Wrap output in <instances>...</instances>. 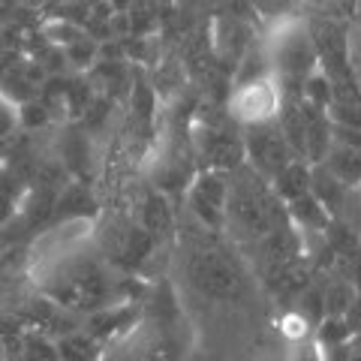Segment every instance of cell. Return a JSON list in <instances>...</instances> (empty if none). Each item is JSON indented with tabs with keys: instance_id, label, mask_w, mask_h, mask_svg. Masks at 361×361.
I'll return each instance as SVG.
<instances>
[{
	"instance_id": "cell-1",
	"label": "cell",
	"mask_w": 361,
	"mask_h": 361,
	"mask_svg": "<svg viewBox=\"0 0 361 361\" xmlns=\"http://www.w3.org/2000/svg\"><path fill=\"white\" fill-rule=\"evenodd\" d=\"M238 178L229 180V193H226V223L241 226L250 235H268L277 226H286V214L277 208L274 190L265 187L262 175L256 172H241L235 169Z\"/></svg>"
},
{
	"instance_id": "cell-2",
	"label": "cell",
	"mask_w": 361,
	"mask_h": 361,
	"mask_svg": "<svg viewBox=\"0 0 361 361\" xmlns=\"http://www.w3.org/2000/svg\"><path fill=\"white\" fill-rule=\"evenodd\" d=\"M45 295H49L58 307L66 310H99L109 301V277L90 259H78V262L63 265L58 277L45 283Z\"/></svg>"
},
{
	"instance_id": "cell-3",
	"label": "cell",
	"mask_w": 361,
	"mask_h": 361,
	"mask_svg": "<svg viewBox=\"0 0 361 361\" xmlns=\"http://www.w3.org/2000/svg\"><path fill=\"white\" fill-rule=\"evenodd\" d=\"M319 66L316 61V49L310 39V30L298 25L283 27L274 37V54H271V73L280 82L283 97H301V87L307 75Z\"/></svg>"
},
{
	"instance_id": "cell-4",
	"label": "cell",
	"mask_w": 361,
	"mask_h": 361,
	"mask_svg": "<svg viewBox=\"0 0 361 361\" xmlns=\"http://www.w3.org/2000/svg\"><path fill=\"white\" fill-rule=\"evenodd\" d=\"M196 148L205 157V163L214 172H235L238 166H244V135L229 130V123L223 118H214L208 111L199 115L196 127Z\"/></svg>"
},
{
	"instance_id": "cell-5",
	"label": "cell",
	"mask_w": 361,
	"mask_h": 361,
	"mask_svg": "<svg viewBox=\"0 0 361 361\" xmlns=\"http://www.w3.org/2000/svg\"><path fill=\"white\" fill-rule=\"evenodd\" d=\"M244 154H247V160L253 163V169L262 178H274L280 169L295 160V154H292L289 142L283 139V133H280L277 118L259 121V123H247Z\"/></svg>"
},
{
	"instance_id": "cell-6",
	"label": "cell",
	"mask_w": 361,
	"mask_h": 361,
	"mask_svg": "<svg viewBox=\"0 0 361 361\" xmlns=\"http://www.w3.org/2000/svg\"><path fill=\"white\" fill-rule=\"evenodd\" d=\"M280 103H283V90H280L274 73L247 85H232L229 90V115L241 123H259V121L277 118Z\"/></svg>"
},
{
	"instance_id": "cell-7",
	"label": "cell",
	"mask_w": 361,
	"mask_h": 361,
	"mask_svg": "<svg viewBox=\"0 0 361 361\" xmlns=\"http://www.w3.org/2000/svg\"><path fill=\"white\" fill-rule=\"evenodd\" d=\"M190 280L193 286L208 295L214 301H226L235 298L241 289V274L229 259H226L220 250H196L190 256Z\"/></svg>"
},
{
	"instance_id": "cell-8",
	"label": "cell",
	"mask_w": 361,
	"mask_h": 361,
	"mask_svg": "<svg viewBox=\"0 0 361 361\" xmlns=\"http://www.w3.org/2000/svg\"><path fill=\"white\" fill-rule=\"evenodd\" d=\"M157 238L145 229V226H133V223H123V226H111L106 232V241H103V250L106 256L123 271H135L148 262V256L154 253Z\"/></svg>"
},
{
	"instance_id": "cell-9",
	"label": "cell",
	"mask_w": 361,
	"mask_h": 361,
	"mask_svg": "<svg viewBox=\"0 0 361 361\" xmlns=\"http://www.w3.org/2000/svg\"><path fill=\"white\" fill-rule=\"evenodd\" d=\"M226 193H229V180L223 178V172H205L193 180L190 187V208L193 214L208 226V229H226Z\"/></svg>"
},
{
	"instance_id": "cell-10",
	"label": "cell",
	"mask_w": 361,
	"mask_h": 361,
	"mask_svg": "<svg viewBox=\"0 0 361 361\" xmlns=\"http://www.w3.org/2000/svg\"><path fill=\"white\" fill-rule=\"evenodd\" d=\"M301 115H304V157L310 163H322L331 148V118L329 111L307 103L301 97Z\"/></svg>"
},
{
	"instance_id": "cell-11",
	"label": "cell",
	"mask_w": 361,
	"mask_h": 361,
	"mask_svg": "<svg viewBox=\"0 0 361 361\" xmlns=\"http://www.w3.org/2000/svg\"><path fill=\"white\" fill-rule=\"evenodd\" d=\"M310 193L325 211H329V217H341L346 199H349V187L341 184L322 163H316L310 169Z\"/></svg>"
},
{
	"instance_id": "cell-12",
	"label": "cell",
	"mask_w": 361,
	"mask_h": 361,
	"mask_svg": "<svg viewBox=\"0 0 361 361\" xmlns=\"http://www.w3.org/2000/svg\"><path fill=\"white\" fill-rule=\"evenodd\" d=\"M322 166L329 172L346 184L349 190L361 187V148H353V145H341V142H331L329 154H325Z\"/></svg>"
},
{
	"instance_id": "cell-13",
	"label": "cell",
	"mask_w": 361,
	"mask_h": 361,
	"mask_svg": "<svg viewBox=\"0 0 361 361\" xmlns=\"http://www.w3.org/2000/svg\"><path fill=\"white\" fill-rule=\"evenodd\" d=\"M271 190H274L277 199H298L301 193H310V169L301 160H292L289 166H283L280 172L271 178Z\"/></svg>"
},
{
	"instance_id": "cell-14",
	"label": "cell",
	"mask_w": 361,
	"mask_h": 361,
	"mask_svg": "<svg viewBox=\"0 0 361 361\" xmlns=\"http://www.w3.org/2000/svg\"><path fill=\"white\" fill-rule=\"evenodd\" d=\"M286 214H289V220L301 226V229H307V232H322L325 226H329V211H325L319 202L313 199V193H301L298 199H289L286 202Z\"/></svg>"
},
{
	"instance_id": "cell-15",
	"label": "cell",
	"mask_w": 361,
	"mask_h": 361,
	"mask_svg": "<svg viewBox=\"0 0 361 361\" xmlns=\"http://www.w3.org/2000/svg\"><path fill=\"white\" fill-rule=\"evenodd\" d=\"M172 223H175L172 205L166 202L163 193H148V196L142 199V226L154 235L157 241H160L163 235L172 232Z\"/></svg>"
},
{
	"instance_id": "cell-16",
	"label": "cell",
	"mask_w": 361,
	"mask_h": 361,
	"mask_svg": "<svg viewBox=\"0 0 361 361\" xmlns=\"http://www.w3.org/2000/svg\"><path fill=\"white\" fill-rule=\"evenodd\" d=\"M133 319H135V310L133 307H99V310L90 313L87 334L97 337V341H106V337L118 334L121 329H127Z\"/></svg>"
},
{
	"instance_id": "cell-17",
	"label": "cell",
	"mask_w": 361,
	"mask_h": 361,
	"mask_svg": "<svg viewBox=\"0 0 361 361\" xmlns=\"http://www.w3.org/2000/svg\"><path fill=\"white\" fill-rule=\"evenodd\" d=\"M322 232H325V244H329V250L337 259H349V256H355L361 250V238L343 217H331Z\"/></svg>"
},
{
	"instance_id": "cell-18",
	"label": "cell",
	"mask_w": 361,
	"mask_h": 361,
	"mask_svg": "<svg viewBox=\"0 0 361 361\" xmlns=\"http://www.w3.org/2000/svg\"><path fill=\"white\" fill-rule=\"evenodd\" d=\"M61 361H99V343L87 331H66L58 341Z\"/></svg>"
},
{
	"instance_id": "cell-19",
	"label": "cell",
	"mask_w": 361,
	"mask_h": 361,
	"mask_svg": "<svg viewBox=\"0 0 361 361\" xmlns=\"http://www.w3.org/2000/svg\"><path fill=\"white\" fill-rule=\"evenodd\" d=\"M139 361H180V343L169 331H151L139 343Z\"/></svg>"
},
{
	"instance_id": "cell-20",
	"label": "cell",
	"mask_w": 361,
	"mask_h": 361,
	"mask_svg": "<svg viewBox=\"0 0 361 361\" xmlns=\"http://www.w3.org/2000/svg\"><path fill=\"white\" fill-rule=\"evenodd\" d=\"M355 286L349 283L346 277H331L329 280V286L322 289V298H325V316H343L346 310H349V304H353V298H355Z\"/></svg>"
},
{
	"instance_id": "cell-21",
	"label": "cell",
	"mask_w": 361,
	"mask_h": 361,
	"mask_svg": "<svg viewBox=\"0 0 361 361\" xmlns=\"http://www.w3.org/2000/svg\"><path fill=\"white\" fill-rule=\"evenodd\" d=\"M63 58H66V63L78 66V70H87V66H94L99 58V42L90 37V33H82L78 39L63 45Z\"/></svg>"
},
{
	"instance_id": "cell-22",
	"label": "cell",
	"mask_w": 361,
	"mask_h": 361,
	"mask_svg": "<svg viewBox=\"0 0 361 361\" xmlns=\"http://www.w3.org/2000/svg\"><path fill=\"white\" fill-rule=\"evenodd\" d=\"M298 316L304 325H319L325 319V298L319 286H307L298 292Z\"/></svg>"
},
{
	"instance_id": "cell-23",
	"label": "cell",
	"mask_w": 361,
	"mask_h": 361,
	"mask_svg": "<svg viewBox=\"0 0 361 361\" xmlns=\"http://www.w3.org/2000/svg\"><path fill=\"white\" fill-rule=\"evenodd\" d=\"M353 331H349V325L343 316H325V319L316 325V341L322 346H334V343H346Z\"/></svg>"
},
{
	"instance_id": "cell-24",
	"label": "cell",
	"mask_w": 361,
	"mask_h": 361,
	"mask_svg": "<svg viewBox=\"0 0 361 361\" xmlns=\"http://www.w3.org/2000/svg\"><path fill=\"white\" fill-rule=\"evenodd\" d=\"M51 121V111L42 99H27V103H18V123L21 130H37V127H45Z\"/></svg>"
},
{
	"instance_id": "cell-25",
	"label": "cell",
	"mask_w": 361,
	"mask_h": 361,
	"mask_svg": "<svg viewBox=\"0 0 361 361\" xmlns=\"http://www.w3.org/2000/svg\"><path fill=\"white\" fill-rule=\"evenodd\" d=\"M61 154H63V163L78 172V169L85 166V160H87V139L82 133L66 135V139L61 142Z\"/></svg>"
},
{
	"instance_id": "cell-26",
	"label": "cell",
	"mask_w": 361,
	"mask_h": 361,
	"mask_svg": "<svg viewBox=\"0 0 361 361\" xmlns=\"http://www.w3.org/2000/svg\"><path fill=\"white\" fill-rule=\"evenodd\" d=\"M18 103L9 99L6 94H0V142H6L9 135L18 133Z\"/></svg>"
},
{
	"instance_id": "cell-27",
	"label": "cell",
	"mask_w": 361,
	"mask_h": 361,
	"mask_svg": "<svg viewBox=\"0 0 361 361\" xmlns=\"http://www.w3.org/2000/svg\"><path fill=\"white\" fill-rule=\"evenodd\" d=\"M25 353H27L33 361H61V358H58V343H51L45 334L27 337V341H25Z\"/></svg>"
},
{
	"instance_id": "cell-28",
	"label": "cell",
	"mask_w": 361,
	"mask_h": 361,
	"mask_svg": "<svg viewBox=\"0 0 361 361\" xmlns=\"http://www.w3.org/2000/svg\"><path fill=\"white\" fill-rule=\"evenodd\" d=\"M343 319H346V325H349V331L353 334L361 331V292H355V298H353V304H349V310L343 313Z\"/></svg>"
},
{
	"instance_id": "cell-29",
	"label": "cell",
	"mask_w": 361,
	"mask_h": 361,
	"mask_svg": "<svg viewBox=\"0 0 361 361\" xmlns=\"http://www.w3.org/2000/svg\"><path fill=\"white\" fill-rule=\"evenodd\" d=\"M0 169H4V160H0Z\"/></svg>"
}]
</instances>
